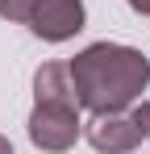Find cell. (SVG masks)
<instances>
[{
    "instance_id": "obj_2",
    "label": "cell",
    "mask_w": 150,
    "mask_h": 154,
    "mask_svg": "<svg viewBox=\"0 0 150 154\" xmlns=\"http://www.w3.org/2000/svg\"><path fill=\"white\" fill-rule=\"evenodd\" d=\"M79 108L71 104H33L29 112V142L46 154H63L79 137Z\"/></svg>"
},
{
    "instance_id": "obj_6",
    "label": "cell",
    "mask_w": 150,
    "mask_h": 154,
    "mask_svg": "<svg viewBox=\"0 0 150 154\" xmlns=\"http://www.w3.org/2000/svg\"><path fill=\"white\" fill-rule=\"evenodd\" d=\"M29 8H33V0H0V17H8V21H29Z\"/></svg>"
},
{
    "instance_id": "obj_9",
    "label": "cell",
    "mask_w": 150,
    "mask_h": 154,
    "mask_svg": "<svg viewBox=\"0 0 150 154\" xmlns=\"http://www.w3.org/2000/svg\"><path fill=\"white\" fill-rule=\"evenodd\" d=\"M0 154H13V142L8 137H0Z\"/></svg>"
},
{
    "instance_id": "obj_3",
    "label": "cell",
    "mask_w": 150,
    "mask_h": 154,
    "mask_svg": "<svg viewBox=\"0 0 150 154\" xmlns=\"http://www.w3.org/2000/svg\"><path fill=\"white\" fill-rule=\"evenodd\" d=\"M25 25L42 42H67L83 29V0H33Z\"/></svg>"
},
{
    "instance_id": "obj_5",
    "label": "cell",
    "mask_w": 150,
    "mask_h": 154,
    "mask_svg": "<svg viewBox=\"0 0 150 154\" xmlns=\"http://www.w3.org/2000/svg\"><path fill=\"white\" fill-rule=\"evenodd\" d=\"M33 96H38V104H71V108H79L71 67H67V63H46V67H38V75H33Z\"/></svg>"
},
{
    "instance_id": "obj_4",
    "label": "cell",
    "mask_w": 150,
    "mask_h": 154,
    "mask_svg": "<svg viewBox=\"0 0 150 154\" xmlns=\"http://www.w3.org/2000/svg\"><path fill=\"white\" fill-rule=\"evenodd\" d=\"M88 142L100 154H133L138 142H142V129L125 112H96L88 121Z\"/></svg>"
},
{
    "instance_id": "obj_8",
    "label": "cell",
    "mask_w": 150,
    "mask_h": 154,
    "mask_svg": "<svg viewBox=\"0 0 150 154\" xmlns=\"http://www.w3.org/2000/svg\"><path fill=\"white\" fill-rule=\"evenodd\" d=\"M129 8H133V13H142V17H150V0H129Z\"/></svg>"
},
{
    "instance_id": "obj_7",
    "label": "cell",
    "mask_w": 150,
    "mask_h": 154,
    "mask_svg": "<svg viewBox=\"0 0 150 154\" xmlns=\"http://www.w3.org/2000/svg\"><path fill=\"white\" fill-rule=\"evenodd\" d=\"M133 125L142 129V137H150V100H142L133 108Z\"/></svg>"
},
{
    "instance_id": "obj_1",
    "label": "cell",
    "mask_w": 150,
    "mask_h": 154,
    "mask_svg": "<svg viewBox=\"0 0 150 154\" xmlns=\"http://www.w3.org/2000/svg\"><path fill=\"white\" fill-rule=\"evenodd\" d=\"M67 67L75 79L79 108H88L92 117L96 112H125L150 83L146 54L133 46H117V42H96V46L79 50Z\"/></svg>"
}]
</instances>
